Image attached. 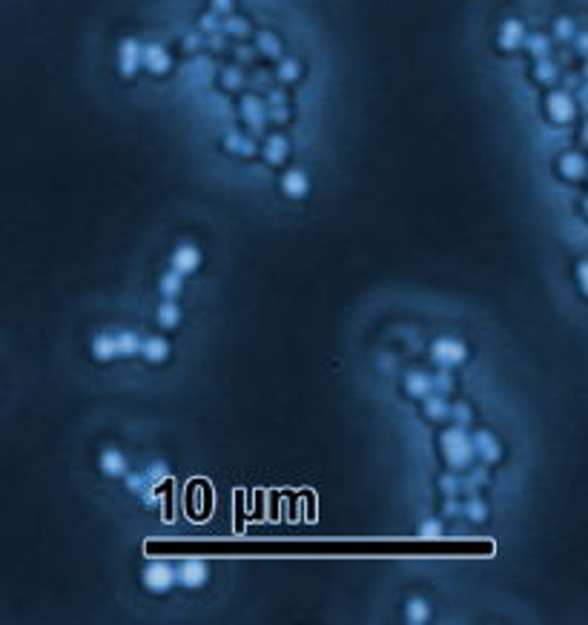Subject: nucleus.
<instances>
[{
    "mask_svg": "<svg viewBox=\"0 0 588 625\" xmlns=\"http://www.w3.org/2000/svg\"><path fill=\"white\" fill-rule=\"evenodd\" d=\"M170 476V468L167 462H152L150 468L144 470H129L127 473V491L138 499H144V505L150 508H158L161 505V482Z\"/></svg>",
    "mask_w": 588,
    "mask_h": 625,
    "instance_id": "obj_1",
    "label": "nucleus"
},
{
    "mask_svg": "<svg viewBox=\"0 0 588 625\" xmlns=\"http://www.w3.org/2000/svg\"><path fill=\"white\" fill-rule=\"evenodd\" d=\"M439 448H442V456L448 462L451 470H468L470 462L477 459V448H474V436L465 434V427L454 425L451 430H445L442 439H439Z\"/></svg>",
    "mask_w": 588,
    "mask_h": 625,
    "instance_id": "obj_2",
    "label": "nucleus"
},
{
    "mask_svg": "<svg viewBox=\"0 0 588 625\" xmlns=\"http://www.w3.org/2000/svg\"><path fill=\"white\" fill-rule=\"evenodd\" d=\"M141 583L152 594H170L178 585V568L164 562V560H152L141 571Z\"/></svg>",
    "mask_w": 588,
    "mask_h": 625,
    "instance_id": "obj_3",
    "label": "nucleus"
},
{
    "mask_svg": "<svg viewBox=\"0 0 588 625\" xmlns=\"http://www.w3.org/2000/svg\"><path fill=\"white\" fill-rule=\"evenodd\" d=\"M431 358L439 365V367H456L468 358V347L459 342V339H451V335H442L431 345Z\"/></svg>",
    "mask_w": 588,
    "mask_h": 625,
    "instance_id": "obj_4",
    "label": "nucleus"
},
{
    "mask_svg": "<svg viewBox=\"0 0 588 625\" xmlns=\"http://www.w3.org/2000/svg\"><path fill=\"white\" fill-rule=\"evenodd\" d=\"M201 250L193 244V242H184V244H178L175 250H173V255H170V264H173V270H178L181 276H193L198 267H201Z\"/></svg>",
    "mask_w": 588,
    "mask_h": 625,
    "instance_id": "obj_5",
    "label": "nucleus"
},
{
    "mask_svg": "<svg viewBox=\"0 0 588 625\" xmlns=\"http://www.w3.org/2000/svg\"><path fill=\"white\" fill-rule=\"evenodd\" d=\"M92 356L98 362H112V358H124V350H121V330L112 333V330H104L95 335L92 342Z\"/></svg>",
    "mask_w": 588,
    "mask_h": 625,
    "instance_id": "obj_6",
    "label": "nucleus"
},
{
    "mask_svg": "<svg viewBox=\"0 0 588 625\" xmlns=\"http://www.w3.org/2000/svg\"><path fill=\"white\" fill-rule=\"evenodd\" d=\"M98 465H101V473L109 479H127L129 473V459L121 448H104Z\"/></svg>",
    "mask_w": 588,
    "mask_h": 625,
    "instance_id": "obj_7",
    "label": "nucleus"
},
{
    "mask_svg": "<svg viewBox=\"0 0 588 625\" xmlns=\"http://www.w3.org/2000/svg\"><path fill=\"white\" fill-rule=\"evenodd\" d=\"M207 576H209V565L198 557L184 560L178 565V585H184V588H201L207 583Z\"/></svg>",
    "mask_w": 588,
    "mask_h": 625,
    "instance_id": "obj_8",
    "label": "nucleus"
},
{
    "mask_svg": "<svg viewBox=\"0 0 588 625\" xmlns=\"http://www.w3.org/2000/svg\"><path fill=\"white\" fill-rule=\"evenodd\" d=\"M474 448L482 462H500L502 459V442L491 434V430H477L474 434Z\"/></svg>",
    "mask_w": 588,
    "mask_h": 625,
    "instance_id": "obj_9",
    "label": "nucleus"
},
{
    "mask_svg": "<svg viewBox=\"0 0 588 625\" xmlns=\"http://www.w3.org/2000/svg\"><path fill=\"white\" fill-rule=\"evenodd\" d=\"M118 66H121L124 75H132L138 66H144V46L135 40H124L121 49H118Z\"/></svg>",
    "mask_w": 588,
    "mask_h": 625,
    "instance_id": "obj_10",
    "label": "nucleus"
},
{
    "mask_svg": "<svg viewBox=\"0 0 588 625\" xmlns=\"http://www.w3.org/2000/svg\"><path fill=\"white\" fill-rule=\"evenodd\" d=\"M281 189H285L287 198H304L310 192V178L304 170H287L281 178Z\"/></svg>",
    "mask_w": 588,
    "mask_h": 625,
    "instance_id": "obj_11",
    "label": "nucleus"
},
{
    "mask_svg": "<svg viewBox=\"0 0 588 625\" xmlns=\"http://www.w3.org/2000/svg\"><path fill=\"white\" fill-rule=\"evenodd\" d=\"M405 390L413 396V399H425L428 393H434V376L425 373V370H408L405 373Z\"/></svg>",
    "mask_w": 588,
    "mask_h": 625,
    "instance_id": "obj_12",
    "label": "nucleus"
},
{
    "mask_svg": "<svg viewBox=\"0 0 588 625\" xmlns=\"http://www.w3.org/2000/svg\"><path fill=\"white\" fill-rule=\"evenodd\" d=\"M451 407H454V404L445 399V393H439V390H434V393L425 396V416L434 419V422L451 419Z\"/></svg>",
    "mask_w": 588,
    "mask_h": 625,
    "instance_id": "obj_13",
    "label": "nucleus"
},
{
    "mask_svg": "<svg viewBox=\"0 0 588 625\" xmlns=\"http://www.w3.org/2000/svg\"><path fill=\"white\" fill-rule=\"evenodd\" d=\"M141 356H144L150 365H161V362H167V356H170V345L164 342L161 335H150V339H144V347H141Z\"/></svg>",
    "mask_w": 588,
    "mask_h": 625,
    "instance_id": "obj_14",
    "label": "nucleus"
},
{
    "mask_svg": "<svg viewBox=\"0 0 588 625\" xmlns=\"http://www.w3.org/2000/svg\"><path fill=\"white\" fill-rule=\"evenodd\" d=\"M548 112L554 121H571L574 118V101L569 98L566 92H554L548 98Z\"/></svg>",
    "mask_w": 588,
    "mask_h": 625,
    "instance_id": "obj_15",
    "label": "nucleus"
},
{
    "mask_svg": "<svg viewBox=\"0 0 588 625\" xmlns=\"http://www.w3.org/2000/svg\"><path fill=\"white\" fill-rule=\"evenodd\" d=\"M144 66H147L150 72H155V75L167 72V69H170V55H167V49H164V46H158V43L144 46Z\"/></svg>",
    "mask_w": 588,
    "mask_h": 625,
    "instance_id": "obj_16",
    "label": "nucleus"
},
{
    "mask_svg": "<svg viewBox=\"0 0 588 625\" xmlns=\"http://www.w3.org/2000/svg\"><path fill=\"white\" fill-rule=\"evenodd\" d=\"M500 43L505 49H516V46L525 43V26L520 20H505L502 29H500Z\"/></svg>",
    "mask_w": 588,
    "mask_h": 625,
    "instance_id": "obj_17",
    "label": "nucleus"
},
{
    "mask_svg": "<svg viewBox=\"0 0 588 625\" xmlns=\"http://www.w3.org/2000/svg\"><path fill=\"white\" fill-rule=\"evenodd\" d=\"M184 278H186V276H181L178 270L164 273L161 281H158V293H161L164 299H178V296L184 293Z\"/></svg>",
    "mask_w": 588,
    "mask_h": 625,
    "instance_id": "obj_18",
    "label": "nucleus"
},
{
    "mask_svg": "<svg viewBox=\"0 0 588 625\" xmlns=\"http://www.w3.org/2000/svg\"><path fill=\"white\" fill-rule=\"evenodd\" d=\"M155 319H158L161 327H175L181 322V307H178V301L175 299H164L161 307H158V312H155Z\"/></svg>",
    "mask_w": 588,
    "mask_h": 625,
    "instance_id": "obj_19",
    "label": "nucleus"
},
{
    "mask_svg": "<svg viewBox=\"0 0 588 625\" xmlns=\"http://www.w3.org/2000/svg\"><path fill=\"white\" fill-rule=\"evenodd\" d=\"M405 619L413 622V625L428 622V619H431V606H428L422 596H411V599H408V606H405Z\"/></svg>",
    "mask_w": 588,
    "mask_h": 625,
    "instance_id": "obj_20",
    "label": "nucleus"
},
{
    "mask_svg": "<svg viewBox=\"0 0 588 625\" xmlns=\"http://www.w3.org/2000/svg\"><path fill=\"white\" fill-rule=\"evenodd\" d=\"M264 158H267L270 164H281V161L287 158V141H285V138H278V135L267 138V143H264Z\"/></svg>",
    "mask_w": 588,
    "mask_h": 625,
    "instance_id": "obj_21",
    "label": "nucleus"
},
{
    "mask_svg": "<svg viewBox=\"0 0 588 625\" xmlns=\"http://www.w3.org/2000/svg\"><path fill=\"white\" fill-rule=\"evenodd\" d=\"M465 516H468L470 522H474V525H482V522L488 519V505H485V502L474 493V496H470V499L465 502Z\"/></svg>",
    "mask_w": 588,
    "mask_h": 625,
    "instance_id": "obj_22",
    "label": "nucleus"
},
{
    "mask_svg": "<svg viewBox=\"0 0 588 625\" xmlns=\"http://www.w3.org/2000/svg\"><path fill=\"white\" fill-rule=\"evenodd\" d=\"M559 170L566 178H582L585 175V161H582V155H566L559 161Z\"/></svg>",
    "mask_w": 588,
    "mask_h": 625,
    "instance_id": "obj_23",
    "label": "nucleus"
},
{
    "mask_svg": "<svg viewBox=\"0 0 588 625\" xmlns=\"http://www.w3.org/2000/svg\"><path fill=\"white\" fill-rule=\"evenodd\" d=\"M439 488L445 491V496H456L459 491H465V485H462V479H459L456 470L448 473V476H442V479H439Z\"/></svg>",
    "mask_w": 588,
    "mask_h": 625,
    "instance_id": "obj_24",
    "label": "nucleus"
},
{
    "mask_svg": "<svg viewBox=\"0 0 588 625\" xmlns=\"http://www.w3.org/2000/svg\"><path fill=\"white\" fill-rule=\"evenodd\" d=\"M528 49H531V55H537L539 61H546V55H548V49H551V43H548L546 35H534V38H528Z\"/></svg>",
    "mask_w": 588,
    "mask_h": 625,
    "instance_id": "obj_25",
    "label": "nucleus"
},
{
    "mask_svg": "<svg viewBox=\"0 0 588 625\" xmlns=\"http://www.w3.org/2000/svg\"><path fill=\"white\" fill-rule=\"evenodd\" d=\"M482 482H485V468H474V470H470V473L462 479V485H465V491H468L470 496H474V493L479 491V485H482Z\"/></svg>",
    "mask_w": 588,
    "mask_h": 625,
    "instance_id": "obj_26",
    "label": "nucleus"
},
{
    "mask_svg": "<svg viewBox=\"0 0 588 625\" xmlns=\"http://www.w3.org/2000/svg\"><path fill=\"white\" fill-rule=\"evenodd\" d=\"M442 537V522L439 519H425L419 525V539H439Z\"/></svg>",
    "mask_w": 588,
    "mask_h": 625,
    "instance_id": "obj_27",
    "label": "nucleus"
},
{
    "mask_svg": "<svg viewBox=\"0 0 588 625\" xmlns=\"http://www.w3.org/2000/svg\"><path fill=\"white\" fill-rule=\"evenodd\" d=\"M451 419H454V425L468 427V425H470V407H468L465 402H456V404L451 407Z\"/></svg>",
    "mask_w": 588,
    "mask_h": 625,
    "instance_id": "obj_28",
    "label": "nucleus"
},
{
    "mask_svg": "<svg viewBox=\"0 0 588 625\" xmlns=\"http://www.w3.org/2000/svg\"><path fill=\"white\" fill-rule=\"evenodd\" d=\"M554 38H557V40H571V38H574V23H571L569 17H559V20L554 23Z\"/></svg>",
    "mask_w": 588,
    "mask_h": 625,
    "instance_id": "obj_29",
    "label": "nucleus"
},
{
    "mask_svg": "<svg viewBox=\"0 0 588 625\" xmlns=\"http://www.w3.org/2000/svg\"><path fill=\"white\" fill-rule=\"evenodd\" d=\"M244 115L250 118V121H255V127H262V121H264L262 104H258L255 98H247V101H244Z\"/></svg>",
    "mask_w": 588,
    "mask_h": 625,
    "instance_id": "obj_30",
    "label": "nucleus"
},
{
    "mask_svg": "<svg viewBox=\"0 0 588 625\" xmlns=\"http://www.w3.org/2000/svg\"><path fill=\"white\" fill-rule=\"evenodd\" d=\"M537 78H539V81H554V78H557V66L548 63V61H539V66H537Z\"/></svg>",
    "mask_w": 588,
    "mask_h": 625,
    "instance_id": "obj_31",
    "label": "nucleus"
},
{
    "mask_svg": "<svg viewBox=\"0 0 588 625\" xmlns=\"http://www.w3.org/2000/svg\"><path fill=\"white\" fill-rule=\"evenodd\" d=\"M258 46H262L267 55H278V40H273L270 32H262V35H258Z\"/></svg>",
    "mask_w": 588,
    "mask_h": 625,
    "instance_id": "obj_32",
    "label": "nucleus"
},
{
    "mask_svg": "<svg viewBox=\"0 0 588 625\" xmlns=\"http://www.w3.org/2000/svg\"><path fill=\"white\" fill-rule=\"evenodd\" d=\"M434 388H436L439 393H448V390L454 388V379H451V373H436V376H434Z\"/></svg>",
    "mask_w": 588,
    "mask_h": 625,
    "instance_id": "obj_33",
    "label": "nucleus"
},
{
    "mask_svg": "<svg viewBox=\"0 0 588 625\" xmlns=\"http://www.w3.org/2000/svg\"><path fill=\"white\" fill-rule=\"evenodd\" d=\"M445 516H465V505L456 502V496H448V502H445Z\"/></svg>",
    "mask_w": 588,
    "mask_h": 625,
    "instance_id": "obj_34",
    "label": "nucleus"
},
{
    "mask_svg": "<svg viewBox=\"0 0 588 625\" xmlns=\"http://www.w3.org/2000/svg\"><path fill=\"white\" fill-rule=\"evenodd\" d=\"M577 278H580V287H582V293L588 296V261H582L580 267H577Z\"/></svg>",
    "mask_w": 588,
    "mask_h": 625,
    "instance_id": "obj_35",
    "label": "nucleus"
},
{
    "mask_svg": "<svg viewBox=\"0 0 588 625\" xmlns=\"http://www.w3.org/2000/svg\"><path fill=\"white\" fill-rule=\"evenodd\" d=\"M227 32H232V35H247V26H244V20H227V26H224Z\"/></svg>",
    "mask_w": 588,
    "mask_h": 625,
    "instance_id": "obj_36",
    "label": "nucleus"
},
{
    "mask_svg": "<svg viewBox=\"0 0 588 625\" xmlns=\"http://www.w3.org/2000/svg\"><path fill=\"white\" fill-rule=\"evenodd\" d=\"M296 72H299V66H296L293 61H287L285 66H281V78H285V81H293V78H296Z\"/></svg>",
    "mask_w": 588,
    "mask_h": 625,
    "instance_id": "obj_37",
    "label": "nucleus"
},
{
    "mask_svg": "<svg viewBox=\"0 0 588 625\" xmlns=\"http://www.w3.org/2000/svg\"><path fill=\"white\" fill-rule=\"evenodd\" d=\"M213 9L216 12H230L232 9V0H213Z\"/></svg>",
    "mask_w": 588,
    "mask_h": 625,
    "instance_id": "obj_38",
    "label": "nucleus"
},
{
    "mask_svg": "<svg viewBox=\"0 0 588 625\" xmlns=\"http://www.w3.org/2000/svg\"><path fill=\"white\" fill-rule=\"evenodd\" d=\"M577 49H580V52H582V55H588V32H585V35H580V38H577Z\"/></svg>",
    "mask_w": 588,
    "mask_h": 625,
    "instance_id": "obj_39",
    "label": "nucleus"
},
{
    "mask_svg": "<svg viewBox=\"0 0 588 625\" xmlns=\"http://www.w3.org/2000/svg\"><path fill=\"white\" fill-rule=\"evenodd\" d=\"M582 135H585V141H588V127H585V132H582Z\"/></svg>",
    "mask_w": 588,
    "mask_h": 625,
    "instance_id": "obj_40",
    "label": "nucleus"
},
{
    "mask_svg": "<svg viewBox=\"0 0 588 625\" xmlns=\"http://www.w3.org/2000/svg\"><path fill=\"white\" fill-rule=\"evenodd\" d=\"M585 75H588V63H585Z\"/></svg>",
    "mask_w": 588,
    "mask_h": 625,
    "instance_id": "obj_41",
    "label": "nucleus"
}]
</instances>
